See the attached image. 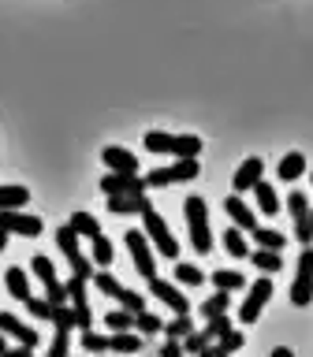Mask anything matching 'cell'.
I'll use <instances>...</instances> for the list:
<instances>
[{
  "mask_svg": "<svg viewBox=\"0 0 313 357\" xmlns=\"http://www.w3.org/2000/svg\"><path fill=\"white\" fill-rule=\"evenodd\" d=\"M142 145L145 153H168L175 160H198L201 149H205L198 134H164V130H150L142 138Z\"/></svg>",
  "mask_w": 313,
  "mask_h": 357,
  "instance_id": "cell-1",
  "label": "cell"
},
{
  "mask_svg": "<svg viewBox=\"0 0 313 357\" xmlns=\"http://www.w3.org/2000/svg\"><path fill=\"white\" fill-rule=\"evenodd\" d=\"M183 216H187V231H190V245L205 257L212 250V231H209V208H205V197L190 194L183 201Z\"/></svg>",
  "mask_w": 313,
  "mask_h": 357,
  "instance_id": "cell-2",
  "label": "cell"
},
{
  "mask_svg": "<svg viewBox=\"0 0 313 357\" xmlns=\"http://www.w3.org/2000/svg\"><path fill=\"white\" fill-rule=\"evenodd\" d=\"M142 231H145V238L153 242V250L161 253V257H168V261H179V242L172 238V231H168L164 216H161L153 205L142 212Z\"/></svg>",
  "mask_w": 313,
  "mask_h": 357,
  "instance_id": "cell-3",
  "label": "cell"
},
{
  "mask_svg": "<svg viewBox=\"0 0 313 357\" xmlns=\"http://www.w3.org/2000/svg\"><path fill=\"white\" fill-rule=\"evenodd\" d=\"M123 242H127V250H131L134 272H138L145 283H150V279H156V257H153V242L145 238V231H138V227L123 231Z\"/></svg>",
  "mask_w": 313,
  "mask_h": 357,
  "instance_id": "cell-4",
  "label": "cell"
},
{
  "mask_svg": "<svg viewBox=\"0 0 313 357\" xmlns=\"http://www.w3.org/2000/svg\"><path fill=\"white\" fill-rule=\"evenodd\" d=\"M201 175V164L198 160H175L168 167H153L145 172V186L150 190H164V186H175V183H190V178Z\"/></svg>",
  "mask_w": 313,
  "mask_h": 357,
  "instance_id": "cell-5",
  "label": "cell"
},
{
  "mask_svg": "<svg viewBox=\"0 0 313 357\" xmlns=\"http://www.w3.org/2000/svg\"><path fill=\"white\" fill-rule=\"evenodd\" d=\"M272 279L268 275H261V279H254L250 283V290H246V298H242V305H239V320L242 324H257V317L265 312V305H268V298H272Z\"/></svg>",
  "mask_w": 313,
  "mask_h": 357,
  "instance_id": "cell-6",
  "label": "cell"
},
{
  "mask_svg": "<svg viewBox=\"0 0 313 357\" xmlns=\"http://www.w3.org/2000/svg\"><path fill=\"white\" fill-rule=\"evenodd\" d=\"M287 212L295 220V238L302 245H313V208H310V197L302 190H291L287 194Z\"/></svg>",
  "mask_w": 313,
  "mask_h": 357,
  "instance_id": "cell-7",
  "label": "cell"
},
{
  "mask_svg": "<svg viewBox=\"0 0 313 357\" xmlns=\"http://www.w3.org/2000/svg\"><path fill=\"white\" fill-rule=\"evenodd\" d=\"M0 231L19 234V238H38L45 231V223H41V216H30L22 208H0Z\"/></svg>",
  "mask_w": 313,
  "mask_h": 357,
  "instance_id": "cell-8",
  "label": "cell"
},
{
  "mask_svg": "<svg viewBox=\"0 0 313 357\" xmlns=\"http://www.w3.org/2000/svg\"><path fill=\"white\" fill-rule=\"evenodd\" d=\"M150 294L156 298V301H164L168 309L175 312V317H183V312H190V298L183 294V290H179L175 283H168V279H150Z\"/></svg>",
  "mask_w": 313,
  "mask_h": 357,
  "instance_id": "cell-9",
  "label": "cell"
},
{
  "mask_svg": "<svg viewBox=\"0 0 313 357\" xmlns=\"http://www.w3.org/2000/svg\"><path fill=\"white\" fill-rule=\"evenodd\" d=\"M0 335H11V339H15L19 346H30V350H38V342H41L38 328L22 324L15 312H0Z\"/></svg>",
  "mask_w": 313,
  "mask_h": 357,
  "instance_id": "cell-10",
  "label": "cell"
},
{
  "mask_svg": "<svg viewBox=\"0 0 313 357\" xmlns=\"http://www.w3.org/2000/svg\"><path fill=\"white\" fill-rule=\"evenodd\" d=\"M261 175H265V160H261V156H246V160L235 167L231 190H235V194H246V190H254L257 183H261Z\"/></svg>",
  "mask_w": 313,
  "mask_h": 357,
  "instance_id": "cell-11",
  "label": "cell"
},
{
  "mask_svg": "<svg viewBox=\"0 0 313 357\" xmlns=\"http://www.w3.org/2000/svg\"><path fill=\"white\" fill-rule=\"evenodd\" d=\"M101 160H105V167L116 175H138V156L131 149H123V145H105V149H101Z\"/></svg>",
  "mask_w": 313,
  "mask_h": 357,
  "instance_id": "cell-12",
  "label": "cell"
},
{
  "mask_svg": "<svg viewBox=\"0 0 313 357\" xmlns=\"http://www.w3.org/2000/svg\"><path fill=\"white\" fill-rule=\"evenodd\" d=\"M101 190H105V197H123V194H145V178L138 175H116V172H108L105 178H101Z\"/></svg>",
  "mask_w": 313,
  "mask_h": 357,
  "instance_id": "cell-13",
  "label": "cell"
},
{
  "mask_svg": "<svg viewBox=\"0 0 313 357\" xmlns=\"http://www.w3.org/2000/svg\"><path fill=\"white\" fill-rule=\"evenodd\" d=\"M224 212H228V220H231V227H239L250 234L257 227V212L242 201V194H231V197H224Z\"/></svg>",
  "mask_w": 313,
  "mask_h": 357,
  "instance_id": "cell-14",
  "label": "cell"
},
{
  "mask_svg": "<svg viewBox=\"0 0 313 357\" xmlns=\"http://www.w3.org/2000/svg\"><path fill=\"white\" fill-rule=\"evenodd\" d=\"M153 201L145 194H123V197H108V212H116V216H142L145 208H150Z\"/></svg>",
  "mask_w": 313,
  "mask_h": 357,
  "instance_id": "cell-15",
  "label": "cell"
},
{
  "mask_svg": "<svg viewBox=\"0 0 313 357\" xmlns=\"http://www.w3.org/2000/svg\"><path fill=\"white\" fill-rule=\"evenodd\" d=\"M242 342H246V339H242V331H235V328H231L228 335H224V339H217V346L209 342L198 357H231V354H239V350H242Z\"/></svg>",
  "mask_w": 313,
  "mask_h": 357,
  "instance_id": "cell-16",
  "label": "cell"
},
{
  "mask_svg": "<svg viewBox=\"0 0 313 357\" xmlns=\"http://www.w3.org/2000/svg\"><path fill=\"white\" fill-rule=\"evenodd\" d=\"M67 227H71L78 238H97V234H101L97 216H94V212H86V208H75L71 220H67Z\"/></svg>",
  "mask_w": 313,
  "mask_h": 357,
  "instance_id": "cell-17",
  "label": "cell"
},
{
  "mask_svg": "<svg viewBox=\"0 0 313 357\" xmlns=\"http://www.w3.org/2000/svg\"><path fill=\"white\" fill-rule=\"evenodd\" d=\"M4 287H8V294L15 298V301H27L30 298V275H27V268H8L4 272Z\"/></svg>",
  "mask_w": 313,
  "mask_h": 357,
  "instance_id": "cell-18",
  "label": "cell"
},
{
  "mask_svg": "<svg viewBox=\"0 0 313 357\" xmlns=\"http://www.w3.org/2000/svg\"><path fill=\"white\" fill-rule=\"evenodd\" d=\"M276 175L284 178V183H295V178H302V175H306V156H302L298 149H291L284 160L276 164Z\"/></svg>",
  "mask_w": 313,
  "mask_h": 357,
  "instance_id": "cell-19",
  "label": "cell"
},
{
  "mask_svg": "<svg viewBox=\"0 0 313 357\" xmlns=\"http://www.w3.org/2000/svg\"><path fill=\"white\" fill-rule=\"evenodd\" d=\"M142 350V335H134V331H112L108 335V354H138Z\"/></svg>",
  "mask_w": 313,
  "mask_h": 357,
  "instance_id": "cell-20",
  "label": "cell"
},
{
  "mask_svg": "<svg viewBox=\"0 0 313 357\" xmlns=\"http://www.w3.org/2000/svg\"><path fill=\"white\" fill-rule=\"evenodd\" d=\"M224 238V250H228V257H235V261H246L250 257V242H246V231H239V227H228L220 234Z\"/></svg>",
  "mask_w": 313,
  "mask_h": 357,
  "instance_id": "cell-21",
  "label": "cell"
},
{
  "mask_svg": "<svg viewBox=\"0 0 313 357\" xmlns=\"http://www.w3.org/2000/svg\"><path fill=\"white\" fill-rule=\"evenodd\" d=\"M254 197H257V212H265V216H276L279 212V194H276V186L272 183H257L254 186Z\"/></svg>",
  "mask_w": 313,
  "mask_h": 357,
  "instance_id": "cell-22",
  "label": "cell"
},
{
  "mask_svg": "<svg viewBox=\"0 0 313 357\" xmlns=\"http://www.w3.org/2000/svg\"><path fill=\"white\" fill-rule=\"evenodd\" d=\"M250 238L257 242V250H272V253H284L287 250V238L279 231H272V227H254Z\"/></svg>",
  "mask_w": 313,
  "mask_h": 357,
  "instance_id": "cell-23",
  "label": "cell"
},
{
  "mask_svg": "<svg viewBox=\"0 0 313 357\" xmlns=\"http://www.w3.org/2000/svg\"><path fill=\"white\" fill-rule=\"evenodd\" d=\"M30 205V190L19 186V183H8L0 186V208H27Z\"/></svg>",
  "mask_w": 313,
  "mask_h": 357,
  "instance_id": "cell-24",
  "label": "cell"
},
{
  "mask_svg": "<svg viewBox=\"0 0 313 357\" xmlns=\"http://www.w3.org/2000/svg\"><path fill=\"white\" fill-rule=\"evenodd\" d=\"M228 309H231V294H228V290H217L212 298H205L198 305V317L201 320H212V317H220V312H228Z\"/></svg>",
  "mask_w": 313,
  "mask_h": 357,
  "instance_id": "cell-25",
  "label": "cell"
},
{
  "mask_svg": "<svg viewBox=\"0 0 313 357\" xmlns=\"http://www.w3.org/2000/svg\"><path fill=\"white\" fill-rule=\"evenodd\" d=\"M291 301L302 309L313 301V272H295V283H291Z\"/></svg>",
  "mask_w": 313,
  "mask_h": 357,
  "instance_id": "cell-26",
  "label": "cell"
},
{
  "mask_svg": "<svg viewBox=\"0 0 313 357\" xmlns=\"http://www.w3.org/2000/svg\"><path fill=\"white\" fill-rule=\"evenodd\" d=\"M89 261H94L97 268H112V261H116V250H112V242L105 238V234L89 238Z\"/></svg>",
  "mask_w": 313,
  "mask_h": 357,
  "instance_id": "cell-27",
  "label": "cell"
},
{
  "mask_svg": "<svg viewBox=\"0 0 313 357\" xmlns=\"http://www.w3.org/2000/svg\"><path fill=\"white\" fill-rule=\"evenodd\" d=\"M212 283H217V290H228V294H235V290L246 287V275L239 272V268H217V272H212Z\"/></svg>",
  "mask_w": 313,
  "mask_h": 357,
  "instance_id": "cell-28",
  "label": "cell"
},
{
  "mask_svg": "<svg viewBox=\"0 0 313 357\" xmlns=\"http://www.w3.org/2000/svg\"><path fill=\"white\" fill-rule=\"evenodd\" d=\"M89 283H94V287H97V290H101V294H105V298H119V290H123V283H119V279L108 272V268H97Z\"/></svg>",
  "mask_w": 313,
  "mask_h": 357,
  "instance_id": "cell-29",
  "label": "cell"
},
{
  "mask_svg": "<svg viewBox=\"0 0 313 357\" xmlns=\"http://www.w3.org/2000/svg\"><path fill=\"white\" fill-rule=\"evenodd\" d=\"M250 261H254V268H261L265 275H272V272L284 268V257L272 253V250H250Z\"/></svg>",
  "mask_w": 313,
  "mask_h": 357,
  "instance_id": "cell-30",
  "label": "cell"
},
{
  "mask_svg": "<svg viewBox=\"0 0 313 357\" xmlns=\"http://www.w3.org/2000/svg\"><path fill=\"white\" fill-rule=\"evenodd\" d=\"M175 279L183 287H201L205 283V272H201L198 264H187V261H175Z\"/></svg>",
  "mask_w": 313,
  "mask_h": 357,
  "instance_id": "cell-31",
  "label": "cell"
},
{
  "mask_svg": "<svg viewBox=\"0 0 313 357\" xmlns=\"http://www.w3.org/2000/svg\"><path fill=\"white\" fill-rule=\"evenodd\" d=\"M161 331L168 335V339H187V335L194 331V320H190V312H183V317H172V320H168Z\"/></svg>",
  "mask_w": 313,
  "mask_h": 357,
  "instance_id": "cell-32",
  "label": "cell"
},
{
  "mask_svg": "<svg viewBox=\"0 0 313 357\" xmlns=\"http://www.w3.org/2000/svg\"><path fill=\"white\" fill-rule=\"evenodd\" d=\"M52 328L56 331H71V328H78V317H75V309L71 305H52Z\"/></svg>",
  "mask_w": 313,
  "mask_h": 357,
  "instance_id": "cell-33",
  "label": "cell"
},
{
  "mask_svg": "<svg viewBox=\"0 0 313 357\" xmlns=\"http://www.w3.org/2000/svg\"><path fill=\"white\" fill-rule=\"evenodd\" d=\"M82 350L89 357H97V354H108V335H101V331H82Z\"/></svg>",
  "mask_w": 313,
  "mask_h": 357,
  "instance_id": "cell-34",
  "label": "cell"
},
{
  "mask_svg": "<svg viewBox=\"0 0 313 357\" xmlns=\"http://www.w3.org/2000/svg\"><path fill=\"white\" fill-rule=\"evenodd\" d=\"M209 342H212V339H209V335H205V331H198V328H194V331H190V335H187V339H179V346H183V354H187V357H198V354H201V350H205V346H209Z\"/></svg>",
  "mask_w": 313,
  "mask_h": 357,
  "instance_id": "cell-35",
  "label": "cell"
},
{
  "mask_svg": "<svg viewBox=\"0 0 313 357\" xmlns=\"http://www.w3.org/2000/svg\"><path fill=\"white\" fill-rule=\"evenodd\" d=\"M161 328H164V320L156 317V312H150V309H145V312H138V317H134V331H138V335H156Z\"/></svg>",
  "mask_w": 313,
  "mask_h": 357,
  "instance_id": "cell-36",
  "label": "cell"
},
{
  "mask_svg": "<svg viewBox=\"0 0 313 357\" xmlns=\"http://www.w3.org/2000/svg\"><path fill=\"white\" fill-rule=\"evenodd\" d=\"M105 328H112V331H134V312L112 309L108 317H105Z\"/></svg>",
  "mask_w": 313,
  "mask_h": 357,
  "instance_id": "cell-37",
  "label": "cell"
},
{
  "mask_svg": "<svg viewBox=\"0 0 313 357\" xmlns=\"http://www.w3.org/2000/svg\"><path fill=\"white\" fill-rule=\"evenodd\" d=\"M116 301H119V309H127V312H134V317H138V312H145V298L138 294V290H127V287H123Z\"/></svg>",
  "mask_w": 313,
  "mask_h": 357,
  "instance_id": "cell-38",
  "label": "cell"
},
{
  "mask_svg": "<svg viewBox=\"0 0 313 357\" xmlns=\"http://www.w3.org/2000/svg\"><path fill=\"white\" fill-rule=\"evenodd\" d=\"M22 305H27V312H30L34 320H49V317H52V301H49V298H34V294H30Z\"/></svg>",
  "mask_w": 313,
  "mask_h": 357,
  "instance_id": "cell-39",
  "label": "cell"
},
{
  "mask_svg": "<svg viewBox=\"0 0 313 357\" xmlns=\"http://www.w3.org/2000/svg\"><path fill=\"white\" fill-rule=\"evenodd\" d=\"M209 335V339H224V335L231 331V317L228 312H220V317H212V320H205V328H201Z\"/></svg>",
  "mask_w": 313,
  "mask_h": 357,
  "instance_id": "cell-40",
  "label": "cell"
},
{
  "mask_svg": "<svg viewBox=\"0 0 313 357\" xmlns=\"http://www.w3.org/2000/svg\"><path fill=\"white\" fill-rule=\"evenodd\" d=\"M45 357H71V331H56Z\"/></svg>",
  "mask_w": 313,
  "mask_h": 357,
  "instance_id": "cell-41",
  "label": "cell"
},
{
  "mask_svg": "<svg viewBox=\"0 0 313 357\" xmlns=\"http://www.w3.org/2000/svg\"><path fill=\"white\" fill-rule=\"evenodd\" d=\"M161 357H187V354H183V346H179V339H168L164 350H161Z\"/></svg>",
  "mask_w": 313,
  "mask_h": 357,
  "instance_id": "cell-42",
  "label": "cell"
},
{
  "mask_svg": "<svg viewBox=\"0 0 313 357\" xmlns=\"http://www.w3.org/2000/svg\"><path fill=\"white\" fill-rule=\"evenodd\" d=\"M4 357H34V350H30V346H8Z\"/></svg>",
  "mask_w": 313,
  "mask_h": 357,
  "instance_id": "cell-43",
  "label": "cell"
},
{
  "mask_svg": "<svg viewBox=\"0 0 313 357\" xmlns=\"http://www.w3.org/2000/svg\"><path fill=\"white\" fill-rule=\"evenodd\" d=\"M272 357H295V354H291L287 346H276V350H272Z\"/></svg>",
  "mask_w": 313,
  "mask_h": 357,
  "instance_id": "cell-44",
  "label": "cell"
},
{
  "mask_svg": "<svg viewBox=\"0 0 313 357\" xmlns=\"http://www.w3.org/2000/svg\"><path fill=\"white\" fill-rule=\"evenodd\" d=\"M8 238H11V234H8V231H0V253H4V245H8Z\"/></svg>",
  "mask_w": 313,
  "mask_h": 357,
  "instance_id": "cell-45",
  "label": "cell"
},
{
  "mask_svg": "<svg viewBox=\"0 0 313 357\" xmlns=\"http://www.w3.org/2000/svg\"><path fill=\"white\" fill-rule=\"evenodd\" d=\"M4 350H8V342H4V335H0V357H4Z\"/></svg>",
  "mask_w": 313,
  "mask_h": 357,
  "instance_id": "cell-46",
  "label": "cell"
},
{
  "mask_svg": "<svg viewBox=\"0 0 313 357\" xmlns=\"http://www.w3.org/2000/svg\"><path fill=\"white\" fill-rule=\"evenodd\" d=\"M97 357H108V354H97Z\"/></svg>",
  "mask_w": 313,
  "mask_h": 357,
  "instance_id": "cell-47",
  "label": "cell"
},
{
  "mask_svg": "<svg viewBox=\"0 0 313 357\" xmlns=\"http://www.w3.org/2000/svg\"><path fill=\"white\" fill-rule=\"evenodd\" d=\"M310 183H313V172H310Z\"/></svg>",
  "mask_w": 313,
  "mask_h": 357,
  "instance_id": "cell-48",
  "label": "cell"
}]
</instances>
